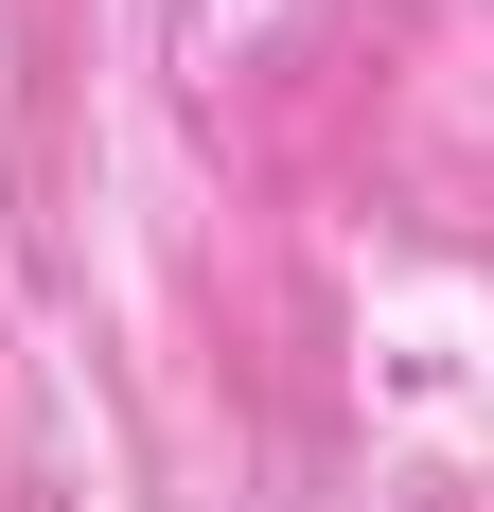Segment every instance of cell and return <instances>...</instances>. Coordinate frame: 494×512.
Returning a JSON list of instances; mask_svg holds the SVG:
<instances>
[{
    "label": "cell",
    "instance_id": "cell-1",
    "mask_svg": "<svg viewBox=\"0 0 494 512\" xmlns=\"http://www.w3.org/2000/svg\"><path fill=\"white\" fill-rule=\"evenodd\" d=\"M0 512H53V495H0Z\"/></svg>",
    "mask_w": 494,
    "mask_h": 512
}]
</instances>
